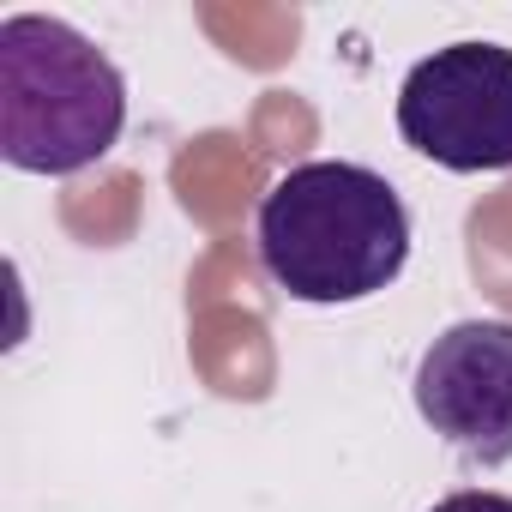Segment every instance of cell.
I'll use <instances>...</instances> for the list:
<instances>
[{
	"instance_id": "4",
	"label": "cell",
	"mask_w": 512,
	"mask_h": 512,
	"mask_svg": "<svg viewBox=\"0 0 512 512\" xmlns=\"http://www.w3.org/2000/svg\"><path fill=\"white\" fill-rule=\"evenodd\" d=\"M416 416L470 464L494 470L512 458V326L458 320L416 362Z\"/></svg>"
},
{
	"instance_id": "5",
	"label": "cell",
	"mask_w": 512,
	"mask_h": 512,
	"mask_svg": "<svg viewBox=\"0 0 512 512\" xmlns=\"http://www.w3.org/2000/svg\"><path fill=\"white\" fill-rule=\"evenodd\" d=\"M428 512H512V494H494V488H458V494L434 500Z\"/></svg>"
},
{
	"instance_id": "3",
	"label": "cell",
	"mask_w": 512,
	"mask_h": 512,
	"mask_svg": "<svg viewBox=\"0 0 512 512\" xmlns=\"http://www.w3.org/2000/svg\"><path fill=\"white\" fill-rule=\"evenodd\" d=\"M398 133L452 175L512 169V49L464 37L422 55L398 85Z\"/></svg>"
},
{
	"instance_id": "1",
	"label": "cell",
	"mask_w": 512,
	"mask_h": 512,
	"mask_svg": "<svg viewBox=\"0 0 512 512\" xmlns=\"http://www.w3.org/2000/svg\"><path fill=\"white\" fill-rule=\"evenodd\" d=\"M253 253L290 302L350 308L404 272L410 211L380 169L314 157L266 187L253 217Z\"/></svg>"
},
{
	"instance_id": "2",
	"label": "cell",
	"mask_w": 512,
	"mask_h": 512,
	"mask_svg": "<svg viewBox=\"0 0 512 512\" xmlns=\"http://www.w3.org/2000/svg\"><path fill=\"white\" fill-rule=\"evenodd\" d=\"M127 127L121 67L67 19H0V157L19 175H79Z\"/></svg>"
}]
</instances>
